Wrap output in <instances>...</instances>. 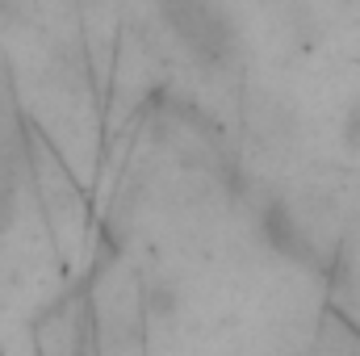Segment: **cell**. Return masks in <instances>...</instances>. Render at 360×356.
<instances>
[{
    "label": "cell",
    "mask_w": 360,
    "mask_h": 356,
    "mask_svg": "<svg viewBox=\"0 0 360 356\" xmlns=\"http://www.w3.org/2000/svg\"><path fill=\"white\" fill-rule=\"evenodd\" d=\"M160 13L176 30V38L193 51V59H218L226 42V17L218 0H160Z\"/></svg>",
    "instance_id": "obj_1"
}]
</instances>
